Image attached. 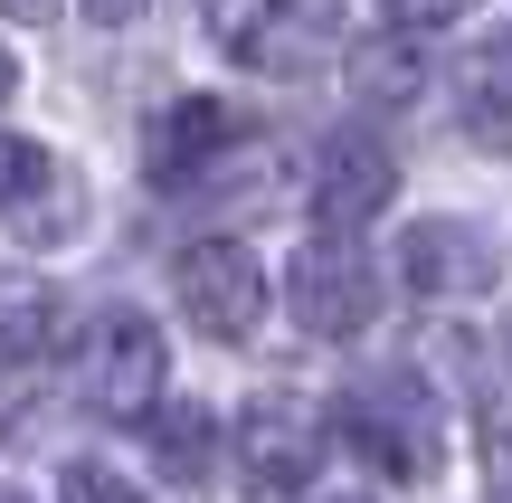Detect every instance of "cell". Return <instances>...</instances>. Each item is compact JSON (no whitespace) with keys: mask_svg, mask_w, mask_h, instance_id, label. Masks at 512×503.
<instances>
[{"mask_svg":"<svg viewBox=\"0 0 512 503\" xmlns=\"http://www.w3.org/2000/svg\"><path fill=\"white\" fill-rule=\"evenodd\" d=\"M332 428H342V447L361 456L370 475H389V485H427L437 456H446V409H437V390H427L418 371L351 380V390L332 399Z\"/></svg>","mask_w":512,"mask_h":503,"instance_id":"6da1fadb","label":"cell"},{"mask_svg":"<svg viewBox=\"0 0 512 503\" xmlns=\"http://www.w3.org/2000/svg\"><path fill=\"white\" fill-rule=\"evenodd\" d=\"M209 38L256 76H313L342 48V0H209Z\"/></svg>","mask_w":512,"mask_h":503,"instance_id":"7a4b0ae2","label":"cell"},{"mask_svg":"<svg viewBox=\"0 0 512 503\" xmlns=\"http://www.w3.org/2000/svg\"><path fill=\"white\" fill-rule=\"evenodd\" d=\"M162 333H152V314H95V333L76 342V399H86L95 418H152L162 409Z\"/></svg>","mask_w":512,"mask_h":503,"instance_id":"3957f363","label":"cell"},{"mask_svg":"<svg viewBox=\"0 0 512 503\" xmlns=\"http://www.w3.org/2000/svg\"><path fill=\"white\" fill-rule=\"evenodd\" d=\"M285 314L304 323L313 342H351L370 314H380V266H370L361 238H313L294 247L285 266Z\"/></svg>","mask_w":512,"mask_h":503,"instance_id":"277c9868","label":"cell"},{"mask_svg":"<svg viewBox=\"0 0 512 503\" xmlns=\"http://www.w3.org/2000/svg\"><path fill=\"white\" fill-rule=\"evenodd\" d=\"M238 485L256 503H294L323 475V418L304 409V399H285V390H266V399H247L238 409Z\"/></svg>","mask_w":512,"mask_h":503,"instance_id":"5b68a950","label":"cell"},{"mask_svg":"<svg viewBox=\"0 0 512 503\" xmlns=\"http://www.w3.org/2000/svg\"><path fill=\"white\" fill-rule=\"evenodd\" d=\"M171 295H181L190 333L247 342L256 314H266V266H256L238 238H200V247H181V257H171Z\"/></svg>","mask_w":512,"mask_h":503,"instance_id":"8992f818","label":"cell"},{"mask_svg":"<svg viewBox=\"0 0 512 503\" xmlns=\"http://www.w3.org/2000/svg\"><path fill=\"white\" fill-rule=\"evenodd\" d=\"M389 190H399V162H389V143H370V133H332L323 152H313V228L323 238H361L370 219L389 209Z\"/></svg>","mask_w":512,"mask_h":503,"instance_id":"52a82bcc","label":"cell"},{"mask_svg":"<svg viewBox=\"0 0 512 503\" xmlns=\"http://www.w3.org/2000/svg\"><path fill=\"white\" fill-rule=\"evenodd\" d=\"M399 276H408V295H484L494 285V238H484L475 219H408V238H399Z\"/></svg>","mask_w":512,"mask_h":503,"instance_id":"ba28073f","label":"cell"},{"mask_svg":"<svg viewBox=\"0 0 512 503\" xmlns=\"http://www.w3.org/2000/svg\"><path fill=\"white\" fill-rule=\"evenodd\" d=\"M238 152V114L219 105V95H181V105L152 114V143H143V171L152 181H190V171L228 162Z\"/></svg>","mask_w":512,"mask_h":503,"instance_id":"9c48e42d","label":"cell"},{"mask_svg":"<svg viewBox=\"0 0 512 503\" xmlns=\"http://www.w3.org/2000/svg\"><path fill=\"white\" fill-rule=\"evenodd\" d=\"M456 124L475 133L484 152H512V29L484 38V48L465 57V76H456Z\"/></svg>","mask_w":512,"mask_h":503,"instance_id":"30bf717a","label":"cell"},{"mask_svg":"<svg viewBox=\"0 0 512 503\" xmlns=\"http://www.w3.org/2000/svg\"><path fill=\"white\" fill-rule=\"evenodd\" d=\"M57 333H67V304H57L48 285H29V276H0V380L29 371Z\"/></svg>","mask_w":512,"mask_h":503,"instance_id":"8fae6325","label":"cell"},{"mask_svg":"<svg viewBox=\"0 0 512 503\" xmlns=\"http://www.w3.org/2000/svg\"><path fill=\"white\" fill-rule=\"evenodd\" d=\"M48 190H67V171L48 162V143H29V133H0V209L19 219V238H38V209H48Z\"/></svg>","mask_w":512,"mask_h":503,"instance_id":"7c38bea8","label":"cell"},{"mask_svg":"<svg viewBox=\"0 0 512 503\" xmlns=\"http://www.w3.org/2000/svg\"><path fill=\"white\" fill-rule=\"evenodd\" d=\"M418 86L427 76H418V48H408V38H361V48H351V95H361V105H408Z\"/></svg>","mask_w":512,"mask_h":503,"instance_id":"4fadbf2b","label":"cell"},{"mask_svg":"<svg viewBox=\"0 0 512 503\" xmlns=\"http://www.w3.org/2000/svg\"><path fill=\"white\" fill-rule=\"evenodd\" d=\"M209 447H219L209 409H152V456H162V475L200 485V475H209Z\"/></svg>","mask_w":512,"mask_h":503,"instance_id":"5bb4252c","label":"cell"},{"mask_svg":"<svg viewBox=\"0 0 512 503\" xmlns=\"http://www.w3.org/2000/svg\"><path fill=\"white\" fill-rule=\"evenodd\" d=\"M57 503H152L143 485H124L114 466H95V456H76L67 475H57Z\"/></svg>","mask_w":512,"mask_h":503,"instance_id":"9a60e30c","label":"cell"},{"mask_svg":"<svg viewBox=\"0 0 512 503\" xmlns=\"http://www.w3.org/2000/svg\"><path fill=\"white\" fill-rule=\"evenodd\" d=\"M475 0H389V19L399 29H446V19H465Z\"/></svg>","mask_w":512,"mask_h":503,"instance_id":"2e32d148","label":"cell"},{"mask_svg":"<svg viewBox=\"0 0 512 503\" xmlns=\"http://www.w3.org/2000/svg\"><path fill=\"white\" fill-rule=\"evenodd\" d=\"M76 10H86V19H95V29H124V19H143V10H152V0H76Z\"/></svg>","mask_w":512,"mask_h":503,"instance_id":"e0dca14e","label":"cell"},{"mask_svg":"<svg viewBox=\"0 0 512 503\" xmlns=\"http://www.w3.org/2000/svg\"><path fill=\"white\" fill-rule=\"evenodd\" d=\"M0 19H57V0H0Z\"/></svg>","mask_w":512,"mask_h":503,"instance_id":"ac0fdd59","label":"cell"},{"mask_svg":"<svg viewBox=\"0 0 512 503\" xmlns=\"http://www.w3.org/2000/svg\"><path fill=\"white\" fill-rule=\"evenodd\" d=\"M10 95H19V57L0 48V105H10Z\"/></svg>","mask_w":512,"mask_h":503,"instance_id":"d6986e66","label":"cell"},{"mask_svg":"<svg viewBox=\"0 0 512 503\" xmlns=\"http://www.w3.org/2000/svg\"><path fill=\"white\" fill-rule=\"evenodd\" d=\"M0 503H29V494H19V485H0Z\"/></svg>","mask_w":512,"mask_h":503,"instance_id":"ffe728a7","label":"cell"},{"mask_svg":"<svg viewBox=\"0 0 512 503\" xmlns=\"http://www.w3.org/2000/svg\"><path fill=\"white\" fill-rule=\"evenodd\" d=\"M503 352H512V323H503Z\"/></svg>","mask_w":512,"mask_h":503,"instance_id":"44dd1931","label":"cell"},{"mask_svg":"<svg viewBox=\"0 0 512 503\" xmlns=\"http://www.w3.org/2000/svg\"><path fill=\"white\" fill-rule=\"evenodd\" d=\"M503 503H512V494H503Z\"/></svg>","mask_w":512,"mask_h":503,"instance_id":"7402d4cb","label":"cell"}]
</instances>
